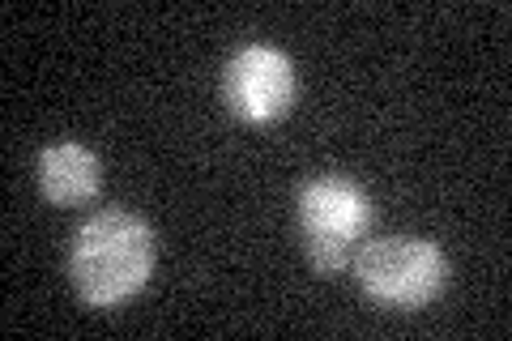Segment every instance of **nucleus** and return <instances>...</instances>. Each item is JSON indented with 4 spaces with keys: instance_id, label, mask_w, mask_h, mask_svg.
Listing matches in <instances>:
<instances>
[{
    "instance_id": "f03ea898",
    "label": "nucleus",
    "mask_w": 512,
    "mask_h": 341,
    "mask_svg": "<svg viewBox=\"0 0 512 341\" xmlns=\"http://www.w3.org/2000/svg\"><path fill=\"white\" fill-rule=\"evenodd\" d=\"M350 265H355L363 295L380 307H397V312L427 307L444 290V278H448L444 252L419 235L372 239L355 252Z\"/></svg>"
},
{
    "instance_id": "20e7f679",
    "label": "nucleus",
    "mask_w": 512,
    "mask_h": 341,
    "mask_svg": "<svg viewBox=\"0 0 512 341\" xmlns=\"http://www.w3.org/2000/svg\"><path fill=\"white\" fill-rule=\"evenodd\" d=\"M222 103L248 124H274L295 107V64L278 47L252 43L222 69Z\"/></svg>"
},
{
    "instance_id": "39448f33",
    "label": "nucleus",
    "mask_w": 512,
    "mask_h": 341,
    "mask_svg": "<svg viewBox=\"0 0 512 341\" xmlns=\"http://www.w3.org/2000/svg\"><path fill=\"white\" fill-rule=\"evenodd\" d=\"M99 184H103V167L86 145L60 141L39 154V188L52 205H60V209L86 205V201H94Z\"/></svg>"
},
{
    "instance_id": "7ed1b4c3",
    "label": "nucleus",
    "mask_w": 512,
    "mask_h": 341,
    "mask_svg": "<svg viewBox=\"0 0 512 341\" xmlns=\"http://www.w3.org/2000/svg\"><path fill=\"white\" fill-rule=\"evenodd\" d=\"M372 222V201L359 184L342 175H320L299 192V231L312 265L320 273H338L355 261L359 239Z\"/></svg>"
},
{
    "instance_id": "f257e3e1",
    "label": "nucleus",
    "mask_w": 512,
    "mask_h": 341,
    "mask_svg": "<svg viewBox=\"0 0 512 341\" xmlns=\"http://www.w3.org/2000/svg\"><path fill=\"white\" fill-rule=\"evenodd\" d=\"M158 256L154 226L128 209H103L77 226L69 278L90 307H120L150 282Z\"/></svg>"
}]
</instances>
